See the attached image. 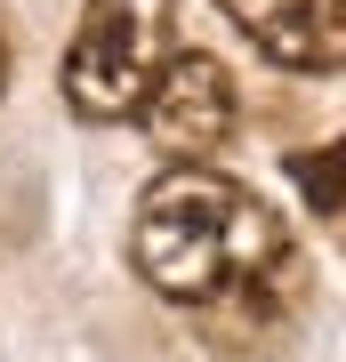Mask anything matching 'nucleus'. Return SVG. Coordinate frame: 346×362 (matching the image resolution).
Here are the masks:
<instances>
[{
    "label": "nucleus",
    "instance_id": "f257e3e1",
    "mask_svg": "<svg viewBox=\"0 0 346 362\" xmlns=\"http://www.w3.org/2000/svg\"><path fill=\"white\" fill-rule=\"evenodd\" d=\"M129 258H137V274L169 298V306L209 314V306H226L233 290L266 282V274L282 258H298V250H290L282 218H274L250 185H233V177H218V169H202V161H178L169 177L145 185L137 226H129Z\"/></svg>",
    "mask_w": 346,
    "mask_h": 362
},
{
    "label": "nucleus",
    "instance_id": "f03ea898",
    "mask_svg": "<svg viewBox=\"0 0 346 362\" xmlns=\"http://www.w3.org/2000/svg\"><path fill=\"white\" fill-rule=\"evenodd\" d=\"M169 57H178L169 0H89L73 49H64V105L81 121H129Z\"/></svg>",
    "mask_w": 346,
    "mask_h": 362
},
{
    "label": "nucleus",
    "instance_id": "7ed1b4c3",
    "mask_svg": "<svg viewBox=\"0 0 346 362\" xmlns=\"http://www.w3.org/2000/svg\"><path fill=\"white\" fill-rule=\"evenodd\" d=\"M233 113H242V105H233V73L209 49H178L161 65V81L145 89V105H137L145 137H154L161 153H178V161L218 153V145L233 137Z\"/></svg>",
    "mask_w": 346,
    "mask_h": 362
},
{
    "label": "nucleus",
    "instance_id": "20e7f679",
    "mask_svg": "<svg viewBox=\"0 0 346 362\" xmlns=\"http://www.w3.org/2000/svg\"><path fill=\"white\" fill-rule=\"evenodd\" d=\"M242 25V40L258 57L290 73H330L346 65V0H218Z\"/></svg>",
    "mask_w": 346,
    "mask_h": 362
},
{
    "label": "nucleus",
    "instance_id": "39448f33",
    "mask_svg": "<svg viewBox=\"0 0 346 362\" xmlns=\"http://www.w3.org/2000/svg\"><path fill=\"white\" fill-rule=\"evenodd\" d=\"M298 306H306V266H298V258H282L266 282L233 290L226 306L193 314V322H202V338H209L218 354H266V346H282V338H290Z\"/></svg>",
    "mask_w": 346,
    "mask_h": 362
},
{
    "label": "nucleus",
    "instance_id": "423d86ee",
    "mask_svg": "<svg viewBox=\"0 0 346 362\" xmlns=\"http://www.w3.org/2000/svg\"><path fill=\"white\" fill-rule=\"evenodd\" d=\"M290 185L306 194V209L338 218V209H346V137H330V145H298V153H290Z\"/></svg>",
    "mask_w": 346,
    "mask_h": 362
},
{
    "label": "nucleus",
    "instance_id": "0eeeda50",
    "mask_svg": "<svg viewBox=\"0 0 346 362\" xmlns=\"http://www.w3.org/2000/svg\"><path fill=\"white\" fill-rule=\"evenodd\" d=\"M0 89H8V40H0Z\"/></svg>",
    "mask_w": 346,
    "mask_h": 362
}]
</instances>
